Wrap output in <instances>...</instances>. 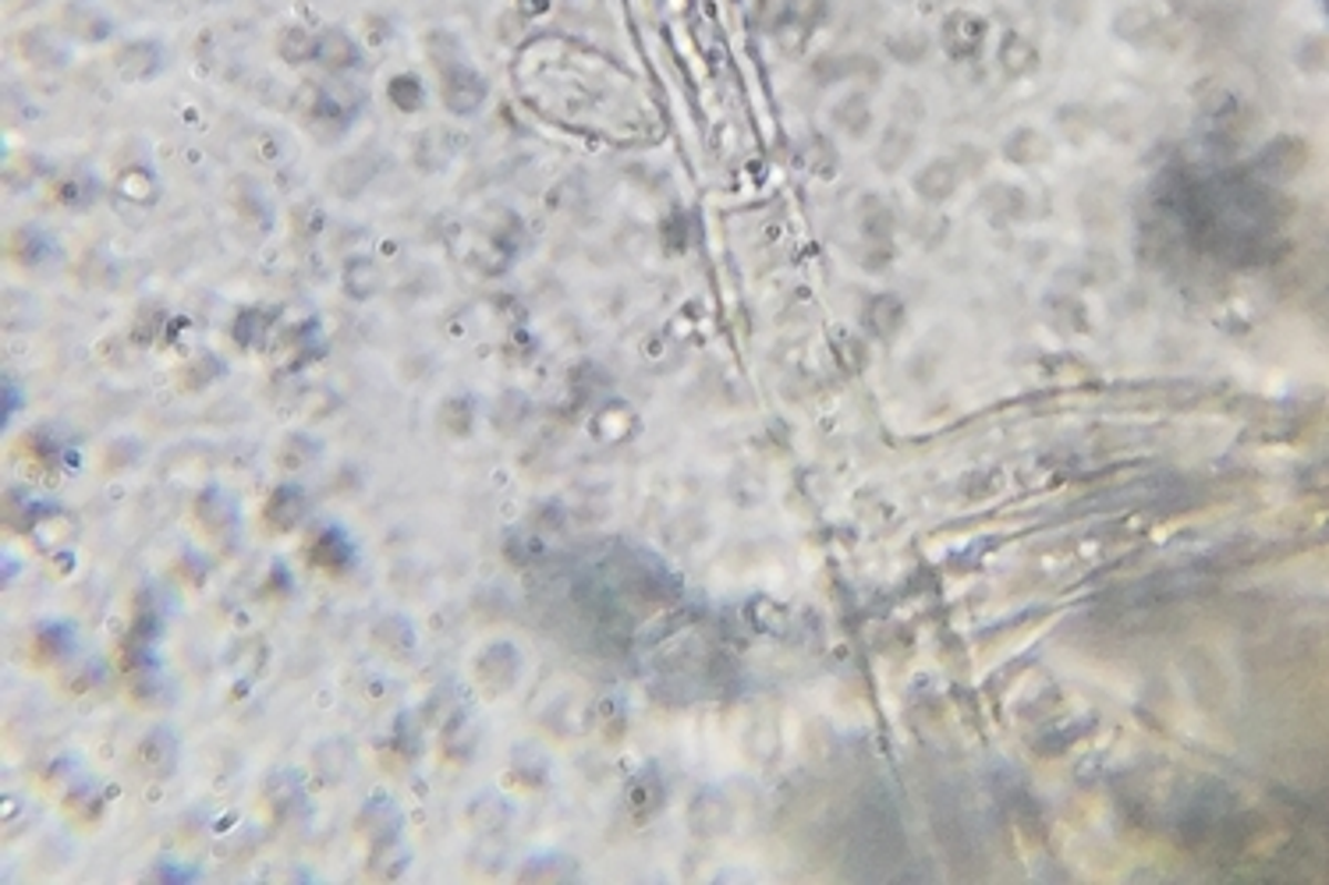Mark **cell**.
I'll list each match as a JSON object with an SVG mask.
<instances>
[{
  "mask_svg": "<svg viewBox=\"0 0 1329 885\" xmlns=\"http://www.w3.org/2000/svg\"><path fill=\"white\" fill-rule=\"evenodd\" d=\"M1035 61H1039V53L1021 32H1011L1008 40H1003V68H1008L1011 75H1025V71L1035 68Z\"/></svg>",
  "mask_w": 1329,
  "mask_h": 885,
  "instance_id": "30bf717a",
  "label": "cell"
},
{
  "mask_svg": "<svg viewBox=\"0 0 1329 885\" xmlns=\"http://www.w3.org/2000/svg\"><path fill=\"white\" fill-rule=\"evenodd\" d=\"M316 61L327 64L330 71H348L358 64V43L355 35L345 29H327L319 32V50H316Z\"/></svg>",
  "mask_w": 1329,
  "mask_h": 885,
  "instance_id": "277c9868",
  "label": "cell"
},
{
  "mask_svg": "<svg viewBox=\"0 0 1329 885\" xmlns=\"http://www.w3.org/2000/svg\"><path fill=\"white\" fill-rule=\"evenodd\" d=\"M114 64H117V75H121V79H129V82H146V79L156 75L160 68H164V50H160V43H153V40H135V43H129V47L117 50Z\"/></svg>",
  "mask_w": 1329,
  "mask_h": 885,
  "instance_id": "7a4b0ae2",
  "label": "cell"
},
{
  "mask_svg": "<svg viewBox=\"0 0 1329 885\" xmlns=\"http://www.w3.org/2000/svg\"><path fill=\"white\" fill-rule=\"evenodd\" d=\"M316 50H319V35L309 32L305 25H287L277 40V53L287 64H305V61H316Z\"/></svg>",
  "mask_w": 1329,
  "mask_h": 885,
  "instance_id": "52a82bcc",
  "label": "cell"
},
{
  "mask_svg": "<svg viewBox=\"0 0 1329 885\" xmlns=\"http://www.w3.org/2000/svg\"><path fill=\"white\" fill-rule=\"evenodd\" d=\"M954 185H958V167L950 164V159H937V164H929L919 177H914V188H919V195H926L929 203L947 198L954 192Z\"/></svg>",
  "mask_w": 1329,
  "mask_h": 885,
  "instance_id": "ba28073f",
  "label": "cell"
},
{
  "mask_svg": "<svg viewBox=\"0 0 1329 885\" xmlns=\"http://www.w3.org/2000/svg\"><path fill=\"white\" fill-rule=\"evenodd\" d=\"M982 35H985V22H982V18H975V14H968V11L950 14L947 25H943V43L961 61L972 58V53L982 47Z\"/></svg>",
  "mask_w": 1329,
  "mask_h": 885,
  "instance_id": "3957f363",
  "label": "cell"
},
{
  "mask_svg": "<svg viewBox=\"0 0 1329 885\" xmlns=\"http://www.w3.org/2000/svg\"><path fill=\"white\" fill-rule=\"evenodd\" d=\"M837 124H840V128H848L851 135H861L869 128V103L861 96H848L837 106Z\"/></svg>",
  "mask_w": 1329,
  "mask_h": 885,
  "instance_id": "4fadbf2b",
  "label": "cell"
},
{
  "mask_svg": "<svg viewBox=\"0 0 1329 885\" xmlns=\"http://www.w3.org/2000/svg\"><path fill=\"white\" fill-rule=\"evenodd\" d=\"M429 61H433L440 85H443V103L451 114H476L482 100H487V82H482L479 71L464 61L461 43L454 35L447 32H433L429 35Z\"/></svg>",
  "mask_w": 1329,
  "mask_h": 885,
  "instance_id": "6da1fadb",
  "label": "cell"
},
{
  "mask_svg": "<svg viewBox=\"0 0 1329 885\" xmlns=\"http://www.w3.org/2000/svg\"><path fill=\"white\" fill-rule=\"evenodd\" d=\"M22 53L32 64H47V68H61L68 61V50L58 35H53V29H29L22 35Z\"/></svg>",
  "mask_w": 1329,
  "mask_h": 885,
  "instance_id": "8992f818",
  "label": "cell"
},
{
  "mask_svg": "<svg viewBox=\"0 0 1329 885\" xmlns=\"http://www.w3.org/2000/svg\"><path fill=\"white\" fill-rule=\"evenodd\" d=\"M387 96L393 100L398 111H416L422 103V82L416 75H393L387 85Z\"/></svg>",
  "mask_w": 1329,
  "mask_h": 885,
  "instance_id": "7c38bea8",
  "label": "cell"
},
{
  "mask_svg": "<svg viewBox=\"0 0 1329 885\" xmlns=\"http://www.w3.org/2000/svg\"><path fill=\"white\" fill-rule=\"evenodd\" d=\"M901 319H904V312H901V301H897V298H890V295L872 298V305H869V327H872V333L890 337L897 327H901Z\"/></svg>",
  "mask_w": 1329,
  "mask_h": 885,
  "instance_id": "8fae6325",
  "label": "cell"
},
{
  "mask_svg": "<svg viewBox=\"0 0 1329 885\" xmlns=\"http://www.w3.org/2000/svg\"><path fill=\"white\" fill-rule=\"evenodd\" d=\"M64 25H68L71 35H79V40H85V43H100V40L111 35V18L100 14L96 8H89V4L64 8Z\"/></svg>",
  "mask_w": 1329,
  "mask_h": 885,
  "instance_id": "5b68a950",
  "label": "cell"
},
{
  "mask_svg": "<svg viewBox=\"0 0 1329 885\" xmlns=\"http://www.w3.org/2000/svg\"><path fill=\"white\" fill-rule=\"evenodd\" d=\"M826 14V0H784L780 8V25L784 29H798V32H812Z\"/></svg>",
  "mask_w": 1329,
  "mask_h": 885,
  "instance_id": "9c48e42d",
  "label": "cell"
}]
</instances>
